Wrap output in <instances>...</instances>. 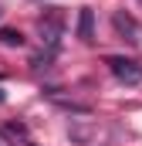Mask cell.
Listing matches in <instances>:
<instances>
[{"instance_id":"3957f363","label":"cell","mask_w":142,"mask_h":146,"mask_svg":"<svg viewBox=\"0 0 142 146\" xmlns=\"http://www.w3.org/2000/svg\"><path fill=\"white\" fill-rule=\"evenodd\" d=\"M112 27H115V34L122 37V41H129V44H142V24L132 17V14L115 10V14H112Z\"/></svg>"},{"instance_id":"277c9868","label":"cell","mask_w":142,"mask_h":146,"mask_svg":"<svg viewBox=\"0 0 142 146\" xmlns=\"http://www.w3.org/2000/svg\"><path fill=\"white\" fill-rule=\"evenodd\" d=\"M78 37H81L85 44L95 41V10H91V7H81V10H78Z\"/></svg>"},{"instance_id":"8992f818","label":"cell","mask_w":142,"mask_h":146,"mask_svg":"<svg viewBox=\"0 0 142 146\" xmlns=\"http://www.w3.org/2000/svg\"><path fill=\"white\" fill-rule=\"evenodd\" d=\"M0 44H7V48H24V34L14 31V27H0Z\"/></svg>"},{"instance_id":"7a4b0ae2","label":"cell","mask_w":142,"mask_h":146,"mask_svg":"<svg viewBox=\"0 0 142 146\" xmlns=\"http://www.w3.org/2000/svg\"><path fill=\"white\" fill-rule=\"evenodd\" d=\"M105 65H108V72L115 75L122 85H139L142 82V61H135V58H118V54H112Z\"/></svg>"},{"instance_id":"52a82bcc","label":"cell","mask_w":142,"mask_h":146,"mask_svg":"<svg viewBox=\"0 0 142 146\" xmlns=\"http://www.w3.org/2000/svg\"><path fill=\"white\" fill-rule=\"evenodd\" d=\"M3 133H7V136H14V139H27L24 122H7V126H3Z\"/></svg>"},{"instance_id":"5b68a950","label":"cell","mask_w":142,"mask_h":146,"mask_svg":"<svg viewBox=\"0 0 142 146\" xmlns=\"http://www.w3.org/2000/svg\"><path fill=\"white\" fill-rule=\"evenodd\" d=\"M68 136L74 139V143H91V139L98 136V126H91V122H71Z\"/></svg>"},{"instance_id":"6da1fadb","label":"cell","mask_w":142,"mask_h":146,"mask_svg":"<svg viewBox=\"0 0 142 146\" xmlns=\"http://www.w3.org/2000/svg\"><path fill=\"white\" fill-rule=\"evenodd\" d=\"M61 37H64V10H61V7H51V10H44V17H41V41H44V51L58 54Z\"/></svg>"},{"instance_id":"ba28073f","label":"cell","mask_w":142,"mask_h":146,"mask_svg":"<svg viewBox=\"0 0 142 146\" xmlns=\"http://www.w3.org/2000/svg\"><path fill=\"white\" fill-rule=\"evenodd\" d=\"M0 102H3V92H0Z\"/></svg>"},{"instance_id":"9c48e42d","label":"cell","mask_w":142,"mask_h":146,"mask_svg":"<svg viewBox=\"0 0 142 146\" xmlns=\"http://www.w3.org/2000/svg\"><path fill=\"white\" fill-rule=\"evenodd\" d=\"M139 3H142V0H139Z\"/></svg>"}]
</instances>
